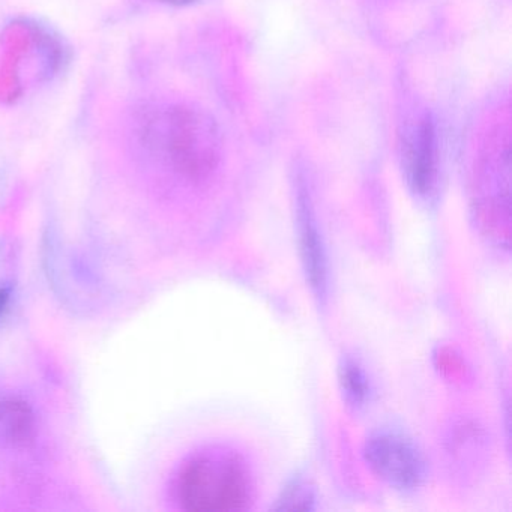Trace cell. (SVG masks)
Listing matches in <instances>:
<instances>
[{
    "label": "cell",
    "instance_id": "52a82bcc",
    "mask_svg": "<svg viewBox=\"0 0 512 512\" xmlns=\"http://www.w3.org/2000/svg\"><path fill=\"white\" fill-rule=\"evenodd\" d=\"M281 508L283 509H308L310 508L311 494L301 484L293 485L281 497Z\"/></svg>",
    "mask_w": 512,
    "mask_h": 512
},
{
    "label": "cell",
    "instance_id": "3957f363",
    "mask_svg": "<svg viewBox=\"0 0 512 512\" xmlns=\"http://www.w3.org/2000/svg\"><path fill=\"white\" fill-rule=\"evenodd\" d=\"M364 454L371 470L395 490H415L427 475L424 455L401 431L391 428L374 431L365 442Z\"/></svg>",
    "mask_w": 512,
    "mask_h": 512
},
{
    "label": "cell",
    "instance_id": "7a4b0ae2",
    "mask_svg": "<svg viewBox=\"0 0 512 512\" xmlns=\"http://www.w3.org/2000/svg\"><path fill=\"white\" fill-rule=\"evenodd\" d=\"M139 136L185 178L202 179L217 163V133L205 116L173 107L143 121Z\"/></svg>",
    "mask_w": 512,
    "mask_h": 512
},
{
    "label": "cell",
    "instance_id": "9c48e42d",
    "mask_svg": "<svg viewBox=\"0 0 512 512\" xmlns=\"http://www.w3.org/2000/svg\"><path fill=\"white\" fill-rule=\"evenodd\" d=\"M169 2H173V4H187V2H191V0H169Z\"/></svg>",
    "mask_w": 512,
    "mask_h": 512
},
{
    "label": "cell",
    "instance_id": "ba28073f",
    "mask_svg": "<svg viewBox=\"0 0 512 512\" xmlns=\"http://www.w3.org/2000/svg\"><path fill=\"white\" fill-rule=\"evenodd\" d=\"M11 305V292L8 287H0V322L7 316Z\"/></svg>",
    "mask_w": 512,
    "mask_h": 512
},
{
    "label": "cell",
    "instance_id": "6da1fadb",
    "mask_svg": "<svg viewBox=\"0 0 512 512\" xmlns=\"http://www.w3.org/2000/svg\"><path fill=\"white\" fill-rule=\"evenodd\" d=\"M172 488L184 511H244L254 499V476L241 452L229 446H208L179 466Z\"/></svg>",
    "mask_w": 512,
    "mask_h": 512
},
{
    "label": "cell",
    "instance_id": "5b68a950",
    "mask_svg": "<svg viewBox=\"0 0 512 512\" xmlns=\"http://www.w3.org/2000/svg\"><path fill=\"white\" fill-rule=\"evenodd\" d=\"M296 226H298L299 251L308 284L317 298H326L328 292V257L325 241L319 230L313 206L307 194L299 193L296 202Z\"/></svg>",
    "mask_w": 512,
    "mask_h": 512
},
{
    "label": "cell",
    "instance_id": "277c9868",
    "mask_svg": "<svg viewBox=\"0 0 512 512\" xmlns=\"http://www.w3.org/2000/svg\"><path fill=\"white\" fill-rule=\"evenodd\" d=\"M403 169L410 190L431 199L439 185V155L436 131L430 121H421L404 140Z\"/></svg>",
    "mask_w": 512,
    "mask_h": 512
},
{
    "label": "cell",
    "instance_id": "8992f818",
    "mask_svg": "<svg viewBox=\"0 0 512 512\" xmlns=\"http://www.w3.org/2000/svg\"><path fill=\"white\" fill-rule=\"evenodd\" d=\"M340 382L347 403L353 407L364 406L370 394V383L358 362L344 359L340 367Z\"/></svg>",
    "mask_w": 512,
    "mask_h": 512
}]
</instances>
